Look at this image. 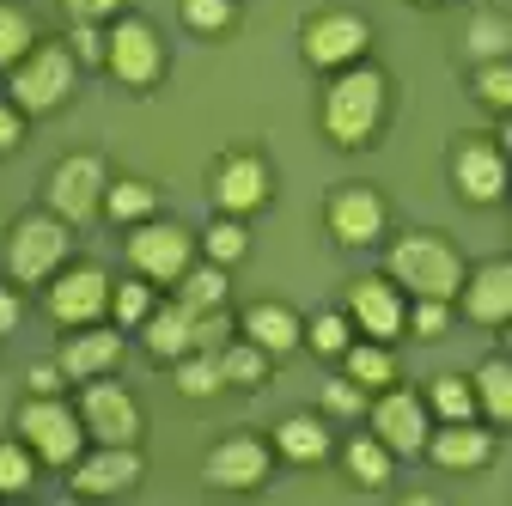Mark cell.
<instances>
[{"label": "cell", "instance_id": "e0dca14e", "mask_svg": "<svg viewBox=\"0 0 512 506\" xmlns=\"http://www.w3.org/2000/svg\"><path fill=\"white\" fill-rule=\"evenodd\" d=\"M214 208L220 214H256L269 202V189H275V177H269V159L263 153H226L220 165H214Z\"/></svg>", "mask_w": 512, "mask_h": 506}, {"label": "cell", "instance_id": "f546056e", "mask_svg": "<svg viewBox=\"0 0 512 506\" xmlns=\"http://www.w3.org/2000/svg\"><path fill=\"white\" fill-rule=\"evenodd\" d=\"M153 305H159V299H153V281H147V275H128V281L110 287V324H116V330H141V324L153 318Z\"/></svg>", "mask_w": 512, "mask_h": 506}, {"label": "cell", "instance_id": "277c9868", "mask_svg": "<svg viewBox=\"0 0 512 506\" xmlns=\"http://www.w3.org/2000/svg\"><path fill=\"white\" fill-rule=\"evenodd\" d=\"M74 80H80V55L68 43H37L19 68H7V98L25 116H49V110L68 104Z\"/></svg>", "mask_w": 512, "mask_h": 506}, {"label": "cell", "instance_id": "7c38bea8", "mask_svg": "<svg viewBox=\"0 0 512 506\" xmlns=\"http://www.w3.org/2000/svg\"><path fill=\"white\" fill-rule=\"evenodd\" d=\"M372 433L391 446L397 458H421L427 452V433H433V409H427V397L421 391H403V385H384L378 397H372Z\"/></svg>", "mask_w": 512, "mask_h": 506}, {"label": "cell", "instance_id": "8d00e7d4", "mask_svg": "<svg viewBox=\"0 0 512 506\" xmlns=\"http://www.w3.org/2000/svg\"><path fill=\"white\" fill-rule=\"evenodd\" d=\"M177 391L183 397H214V391H226V372H220V354H183L177 360Z\"/></svg>", "mask_w": 512, "mask_h": 506}, {"label": "cell", "instance_id": "2e32d148", "mask_svg": "<svg viewBox=\"0 0 512 506\" xmlns=\"http://www.w3.org/2000/svg\"><path fill=\"white\" fill-rule=\"evenodd\" d=\"M452 189L476 208L500 202L512 189V159L500 153V141H458L452 147Z\"/></svg>", "mask_w": 512, "mask_h": 506}, {"label": "cell", "instance_id": "7402d4cb", "mask_svg": "<svg viewBox=\"0 0 512 506\" xmlns=\"http://www.w3.org/2000/svg\"><path fill=\"white\" fill-rule=\"evenodd\" d=\"M141 342L153 360L177 366L183 354H196V311L189 305H153V318L141 324Z\"/></svg>", "mask_w": 512, "mask_h": 506}, {"label": "cell", "instance_id": "d4e9b609", "mask_svg": "<svg viewBox=\"0 0 512 506\" xmlns=\"http://www.w3.org/2000/svg\"><path fill=\"white\" fill-rule=\"evenodd\" d=\"M153 214H159V189H153L147 177H110V189H104V220L141 226V220H153Z\"/></svg>", "mask_w": 512, "mask_h": 506}, {"label": "cell", "instance_id": "ee69618b", "mask_svg": "<svg viewBox=\"0 0 512 506\" xmlns=\"http://www.w3.org/2000/svg\"><path fill=\"white\" fill-rule=\"evenodd\" d=\"M19 141H25V110L7 98V104H0V153H13Z\"/></svg>", "mask_w": 512, "mask_h": 506}, {"label": "cell", "instance_id": "f35d334b", "mask_svg": "<svg viewBox=\"0 0 512 506\" xmlns=\"http://www.w3.org/2000/svg\"><path fill=\"white\" fill-rule=\"evenodd\" d=\"M37 482V452L25 446V439H0V494H25Z\"/></svg>", "mask_w": 512, "mask_h": 506}, {"label": "cell", "instance_id": "3957f363", "mask_svg": "<svg viewBox=\"0 0 512 506\" xmlns=\"http://www.w3.org/2000/svg\"><path fill=\"white\" fill-rule=\"evenodd\" d=\"M13 433L25 439V446L37 452V464H49V470H68V464H80V452H86L80 403H61V397H37V391H31V397L19 403Z\"/></svg>", "mask_w": 512, "mask_h": 506}, {"label": "cell", "instance_id": "f907efd6", "mask_svg": "<svg viewBox=\"0 0 512 506\" xmlns=\"http://www.w3.org/2000/svg\"><path fill=\"white\" fill-rule=\"evenodd\" d=\"M421 7H439V0H421Z\"/></svg>", "mask_w": 512, "mask_h": 506}, {"label": "cell", "instance_id": "ab89813d", "mask_svg": "<svg viewBox=\"0 0 512 506\" xmlns=\"http://www.w3.org/2000/svg\"><path fill=\"white\" fill-rule=\"evenodd\" d=\"M464 43H470V55H476V61H494V55H506V49H512V31H506V19L482 13V19L470 25V37H464Z\"/></svg>", "mask_w": 512, "mask_h": 506}, {"label": "cell", "instance_id": "d6986e66", "mask_svg": "<svg viewBox=\"0 0 512 506\" xmlns=\"http://www.w3.org/2000/svg\"><path fill=\"white\" fill-rule=\"evenodd\" d=\"M464 311H470V324H488V330H506L512 324V257H494L482 269L464 275L458 287Z\"/></svg>", "mask_w": 512, "mask_h": 506}, {"label": "cell", "instance_id": "1f68e13d", "mask_svg": "<svg viewBox=\"0 0 512 506\" xmlns=\"http://www.w3.org/2000/svg\"><path fill=\"white\" fill-rule=\"evenodd\" d=\"M269 366H275V354H269V348H256L250 336L220 348V372H226V385H244V391H256V385L269 378Z\"/></svg>", "mask_w": 512, "mask_h": 506}, {"label": "cell", "instance_id": "ba28073f", "mask_svg": "<svg viewBox=\"0 0 512 506\" xmlns=\"http://www.w3.org/2000/svg\"><path fill=\"white\" fill-rule=\"evenodd\" d=\"M104 68L128 92L159 86L165 80V43H159V31L147 19H116L110 25V43H104Z\"/></svg>", "mask_w": 512, "mask_h": 506}, {"label": "cell", "instance_id": "74e56055", "mask_svg": "<svg viewBox=\"0 0 512 506\" xmlns=\"http://www.w3.org/2000/svg\"><path fill=\"white\" fill-rule=\"evenodd\" d=\"M177 19L196 31V37H220L238 19V0H177Z\"/></svg>", "mask_w": 512, "mask_h": 506}, {"label": "cell", "instance_id": "8fae6325", "mask_svg": "<svg viewBox=\"0 0 512 506\" xmlns=\"http://www.w3.org/2000/svg\"><path fill=\"white\" fill-rule=\"evenodd\" d=\"M80 421H86V439H98V446H135L141 439V403L128 397V385H116V378H86L80 385Z\"/></svg>", "mask_w": 512, "mask_h": 506}, {"label": "cell", "instance_id": "cb8c5ba5", "mask_svg": "<svg viewBox=\"0 0 512 506\" xmlns=\"http://www.w3.org/2000/svg\"><path fill=\"white\" fill-rule=\"evenodd\" d=\"M275 458H287V464H324L330 458V427H324V415H287L281 427H275Z\"/></svg>", "mask_w": 512, "mask_h": 506}, {"label": "cell", "instance_id": "d6a6232c", "mask_svg": "<svg viewBox=\"0 0 512 506\" xmlns=\"http://www.w3.org/2000/svg\"><path fill=\"white\" fill-rule=\"evenodd\" d=\"M202 257H208V263H220V269H232V263H244V257H250V232H244V220H238V214H220V220L202 232Z\"/></svg>", "mask_w": 512, "mask_h": 506}, {"label": "cell", "instance_id": "5bb4252c", "mask_svg": "<svg viewBox=\"0 0 512 506\" xmlns=\"http://www.w3.org/2000/svg\"><path fill=\"white\" fill-rule=\"evenodd\" d=\"M324 226H330L336 244L366 250V244L384 238V226H391V208H384V196H378L372 183H342V189H330V202H324Z\"/></svg>", "mask_w": 512, "mask_h": 506}, {"label": "cell", "instance_id": "f6af8a7d", "mask_svg": "<svg viewBox=\"0 0 512 506\" xmlns=\"http://www.w3.org/2000/svg\"><path fill=\"white\" fill-rule=\"evenodd\" d=\"M25 385H31L37 397H55L61 385H68V372H61V360H49V366H31V372H25Z\"/></svg>", "mask_w": 512, "mask_h": 506}, {"label": "cell", "instance_id": "ffe728a7", "mask_svg": "<svg viewBox=\"0 0 512 506\" xmlns=\"http://www.w3.org/2000/svg\"><path fill=\"white\" fill-rule=\"evenodd\" d=\"M141 452L135 446H98L92 458L80 452V464H68V482H74V494H128L141 482Z\"/></svg>", "mask_w": 512, "mask_h": 506}, {"label": "cell", "instance_id": "9a60e30c", "mask_svg": "<svg viewBox=\"0 0 512 506\" xmlns=\"http://www.w3.org/2000/svg\"><path fill=\"white\" fill-rule=\"evenodd\" d=\"M342 311L354 318V330L372 336V342H397L409 330V299H403V287L391 275H360L348 287V305Z\"/></svg>", "mask_w": 512, "mask_h": 506}, {"label": "cell", "instance_id": "681fc988", "mask_svg": "<svg viewBox=\"0 0 512 506\" xmlns=\"http://www.w3.org/2000/svg\"><path fill=\"white\" fill-rule=\"evenodd\" d=\"M506 348H512V324H506Z\"/></svg>", "mask_w": 512, "mask_h": 506}, {"label": "cell", "instance_id": "b9f144b4", "mask_svg": "<svg viewBox=\"0 0 512 506\" xmlns=\"http://www.w3.org/2000/svg\"><path fill=\"white\" fill-rule=\"evenodd\" d=\"M409 330L427 336V342L445 336V330H452V299H415V305H409Z\"/></svg>", "mask_w": 512, "mask_h": 506}, {"label": "cell", "instance_id": "44dd1931", "mask_svg": "<svg viewBox=\"0 0 512 506\" xmlns=\"http://www.w3.org/2000/svg\"><path fill=\"white\" fill-rule=\"evenodd\" d=\"M427 458L439 470H482L494 458V433L482 421H439V433H427Z\"/></svg>", "mask_w": 512, "mask_h": 506}, {"label": "cell", "instance_id": "52a82bcc", "mask_svg": "<svg viewBox=\"0 0 512 506\" xmlns=\"http://www.w3.org/2000/svg\"><path fill=\"white\" fill-rule=\"evenodd\" d=\"M366 49H372V25L360 13H348V7H324V13H311L299 25V55L311 68H324V74L354 68Z\"/></svg>", "mask_w": 512, "mask_h": 506}, {"label": "cell", "instance_id": "7bdbcfd3", "mask_svg": "<svg viewBox=\"0 0 512 506\" xmlns=\"http://www.w3.org/2000/svg\"><path fill=\"white\" fill-rule=\"evenodd\" d=\"M104 43H110V31H98L92 19H74V37H68V49L80 55V68H104Z\"/></svg>", "mask_w": 512, "mask_h": 506}, {"label": "cell", "instance_id": "60d3db41", "mask_svg": "<svg viewBox=\"0 0 512 506\" xmlns=\"http://www.w3.org/2000/svg\"><path fill=\"white\" fill-rule=\"evenodd\" d=\"M324 409L354 421V415H366V409H372V397H366V385H354V378L342 372V378H330V385H324Z\"/></svg>", "mask_w": 512, "mask_h": 506}, {"label": "cell", "instance_id": "5b68a950", "mask_svg": "<svg viewBox=\"0 0 512 506\" xmlns=\"http://www.w3.org/2000/svg\"><path fill=\"white\" fill-rule=\"evenodd\" d=\"M68 250H74V232L61 214H25L7 232V275L19 287H43L55 269H68Z\"/></svg>", "mask_w": 512, "mask_h": 506}, {"label": "cell", "instance_id": "484cf974", "mask_svg": "<svg viewBox=\"0 0 512 506\" xmlns=\"http://www.w3.org/2000/svg\"><path fill=\"white\" fill-rule=\"evenodd\" d=\"M342 464H348V476L360 488H384V482H391V470H397V452L384 446L378 433H354L348 446H342Z\"/></svg>", "mask_w": 512, "mask_h": 506}, {"label": "cell", "instance_id": "c3c4849f", "mask_svg": "<svg viewBox=\"0 0 512 506\" xmlns=\"http://www.w3.org/2000/svg\"><path fill=\"white\" fill-rule=\"evenodd\" d=\"M500 153H506V159H512V116H506V122H500Z\"/></svg>", "mask_w": 512, "mask_h": 506}, {"label": "cell", "instance_id": "e575fe53", "mask_svg": "<svg viewBox=\"0 0 512 506\" xmlns=\"http://www.w3.org/2000/svg\"><path fill=\"white\" fill-rule=\"evenodd\" d=\"M470 92L488 104V110H500V116H512V55H494V61H476V74H470Z\"/></svg>", "mask_w": 512, "mask_h": 506}, {"label": "cell", "instance_id": "d590c367", "mask_svg": "<svg viewBox=\"0 0 512 506\" xmlns=\"http://www.w3.org/2000/svg\"><path fill=\"white\" fill-rule=\"evenodd\" d=\"M31 49H37V25H31V13L0 0V68H19Z\"/></svg>", "mask_w": 512, "mask_h": 506}, {"label": "cell", "instance_id": "ac0fdd59", "mask_svg": "<svg viewBox=\"0 0 512 506\" xmlns=\"http://www.w3.org/2000/svg\"><path fill=\"white\" fill-rule=\"evenodd\" d=\"M55 360H61V372H68L74 385L104 378V372H116V360H122V330H116V324H80V330H68V342L55 348Z\"/></svg>", "mask_w": 512, "mask_h": 506}, {"label": "cell", "instance_id": "7a4b0ae2", "mask_svg": "<svg viewBox=\"0 0 512 506\" xmlns=\"http://www.w3.org/2000/svg\"><path fill=\"white\" fill-rule=\"evenodd\" d=\"M384 275H391L409 299H458L464 287V257L452 238L439 232H403L391 250H384Z\"/></svg>", "mask_w": 512, "mask_h": 506}, {"label": "cell", "instance_id": "4316f807", "mask_svg": "<svg viewBox=\"0 0 512 506\" xmlns=\"http://www.w3.org/2000/svg\"><path fill=\"white\" fill-rule=\"evenodd\" d=\"M342 366H348L354 385H366V391L397 385V354H391V342H372V336H366V342H348Z\"/></svg>", "mask_w": 512, "mask_h": 506}, {"label": "cell", "instance_id": "f1b7e54d", "mask_svg": "<svg viewBox=\"0 0 512 506\" xmlns=\"http://www.w3.org/2000/svg\"><path fill=\"white\" fill-rule=\"evenodd\" d=\"M427 409H433L439 421H476V415H482L476 385H470V378H458V372H439L433 385H427Z\"/></svg>", "mask_w": 512, "mask_h": 506}, {"label": "cell", "instance_id": "4fadbf2b", "mask_svg": "<svg viewBox=\"0 0 512 506\" xmlns=\"http://www.w3.org/2000/svg\"><path fill=\"white\" fill-rule=\"evenodd\" d=\"M269 470H275V446H269V439H256V433H232V439H220V446L202 458V482L220 488V494L263 488Z\"/></svg>", "mask_w": 512, "mask_h": 506}, {"label": "cell", "instance_id": "603a6c76", "mask_svg": "<svg viewBox=\"0 0 512 506\" xmlns=\"http://www.w3.org/2000/svg\"><path fill=\"white\" fill-rule=\"evenodd\" d=\"M244 336L281 360V354H293V348L305 342V324H299V311H293V305L263 299V305H250V311H244Z\"/></svg>", "mask_w": 512, "mask_h": 506}, {"label": "cell", "instance_id": "9c48e42d", "mask_svg": "<svg viewBox=\"0 0 512 506\" xmlns=\"http://www.w3.org/2000/svg\"><path fill=\"white\" fill-rule=\"evenodd\" d=\"M104 189H110L104 159L98 153H68V159L49 171L43 202H49V214H61L68 226H86L92 214H104Z\"/></svg>", "mask_w": 512, "mask_h": 506}, {"label": "cell", "instance_id": "bcb514c9", "mask_svg": "<svg viewBox=\"0 0 512 506\" xmlns=\"http://www.w3.org/2000/svg\"><path fill=\"white\" fill-rule=\"evenodd\" d=\"M122 13V0H68V19H116Z\"/></svg>", "mask_w": 512, "mask_h": 506}, {"label": "cell", "instance_id": "4dcf8cb0", "mask_svg": "<svg viewBox=\"0 0 512 506\" xmlns=\"http://www.w3.org/2000/svg\"><path fill=\"white\" fill-rule=\"evenodd\" d=\"M177 305L189 311H220L226 305V269L220 263H189L177 281Z\"/></svg>", "mask_w": 512, "mask_h": 506}, {"label": "cell", "instance_id": "836d02e7", "mask_svg": "<svg viewBox=\"0 0 512 506\" xmlns=\"http://www.w3.org/2000/svg\"><path fill=\"white\" fill-rule=\"evenodd\" d=\"M348 342H354V318H348V311H317V318L305 324V348L317 360H342Z\"/></svg>", "mask_w": 512, "mask_h": 506}, {"label": "cell", "instance_id": "6da1fadb", "mask_svg": "<svg viewBox=\"0 0 512 506\" xmlns=\"http://www.w3.org/2000/svg\"><path fill=\"white\" fill-rule=\"evenodd\" d=\"M384 104H391V80L378 68H336L330 86H324V104H317V122L336 147H366L384 122Z\"/></svg>", "mask_w": 512, "mask_h": 506}, {"label": "cell", "instance_id": "8992f818", "mask_svg": "<svg viewBox=\"0 0 512 506\" xmlns=\"http://www.w3.org/2000/svg\"><path fill=\"white\" fill-rule=\"evenodd\" d=\"M196 263V238H189V226L177 220H141V226H128V269L147 275L153 287H177L183 269Z\"/></svg>", "mask_w": 512, "mask_h": 506}, {"label": "cell", "instance_id": "83f0119b", "mask_svg": "<svg viewBox=\"0 0 512 506\" xmlns=\"http://www.w3.org/2000/svg\"><path fill=\"white\" fill-rule=\"evenodd\" d=\"M470 385H476L482 415L500 421V427H512V354H506V360H482Z\"/></svg>", "mask_w": 512, "mask_h": 506}, {"label": "cell", "instance_id": "7dc6e473", "mask_svg": "<svg viewBox=\"0 0 512 506\" xmlns=\"http://www.w3.org/2000/svg\"><path fill=\"white\" fill-rule=\"evenodd\" d=\"M13 330H19V293L0 287V336H13Z\"/></svg>", "mask_w": 512, "mask_h": 506}, {"label": "cell", "instance_id": "30bf717a", "mask_svg": "<svg viewBox=\"0 0 512 506\" xmlns=\"http://www.w3.org/2000/svg\"><path fill=\"white\" fill-rule=\"evenodd\" d=\"M110 275L98 263H68V269H55L49 275V318L61 330H80V324H104L110 318Z\"/></svg>", "mask_w": 512, "mask_h": 506}]
</instances>
